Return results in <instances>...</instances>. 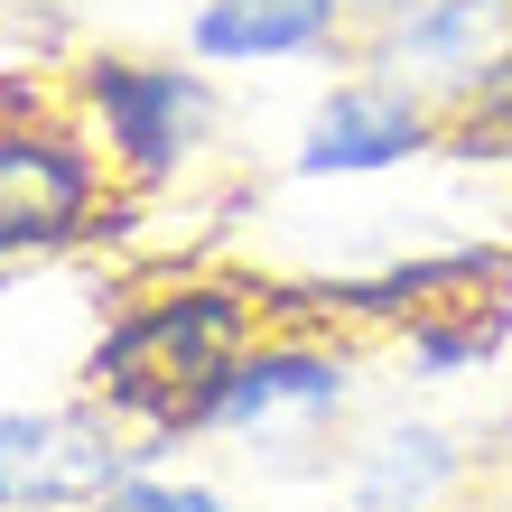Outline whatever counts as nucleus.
<instances>
[{"mask_svg": "<svg viewBox=\"0 0 512 512\" xmlns=\"http://www.w3.org/2000/svg\"><path fill=\"white\" fill-rule=\"evenodd\" d=\"M103 187H112V159L94 149V131L75 112L0 131V270L75 252L103 224Z\"/></svg>", "mask_w": 512, "mask_h": 512, "instance_id": "obj_5", "label": "nucleus"}, {"mask_svg": "<svg viewBox=\"0 0 512 512\" xmlns=\"http://www.w3.org/2000/svg\"><path fill=\"white\" fill-rule=\"evenodd\" d=\"M75 94L66 84H47L38 66H0V131H19V122H66Z\"/></svg>", "mask_w": 512, "mask_h": 512, "instance_id": "obj_12", "label": "nucleus"}, {"mask_svg": "<svg viewBox=\"0 0 512 512\" xmlns=\"http://www.w3.org/2000/svg\"><path fill=\"white\" fill-rule=\"evenodd\" d=\"M0 298H10V270H0Z\"/></svg>", "mask_w": 512, "mask_h": 512, "instance_id": "obj_14", "label": "nucleus"}, {"mask_svg": "<svg viewBox=\"0 0 512 512\" xmlns=\"http://www.w3.org/2000/svg\"><path fill=\"white\" fill-rule=\"evenodd\" d=\"M261 308H270V298L252 280L149 289V298H131V308L94 336L84 391H94L103 410H122L131 429L168 457L177 438H196V410H205V391H215V373L261 336Z\"/></svg>", "mask_w": 512, "mask_h": 512, "instance_id": "obj_1", "label": "nucleus"}, {"mask_svg": "<svg viewBox=\"0 0 512 512\" xmlns=\"http://www.w3.org/2000/svg\"><path fill=\"white\" fill-rule=\"evenodd\" d=\"M345 10H354V38H373V28H391V19H410L419 0H345Z\"/></svg>", "mask_w": 512, "mask_h": 512, "instance_id": "obj_13", "label": "nucleus"}, {"mask_svg": "<svg viewBox=\"0 0 512 512\" xmlns=\"http://www.w3.org/2000/svg\"><path fill=\"white\" fill-rule=\"evenodd\" d=\"M438 140H447V112L429 94L354 66L336 94H317L308 131H298V149H289V177H308V187H326V177H382V168L429 159Z\"/></svg>", "mask_w": 512, "mask_h": 512, "instance_id": "obj_6", "label": "nucleus"}, {"mask_svg": "<svg viewBox=\"0 0 512 512\" xmlns=\"http://www.w3.org/2000/svg\"><path fill=\"white\" fill-rule=\"evenodd\" d=\"M503 326H512V289L457 298V308H419V317H401V364H410L419 382H457V373H475V364H494Z\"/></svg>", "mask_w": 512, "mask_h": 512, "instance_id": "obj_10", "label": "nucleus"}, {"mask_svg": "<svg viewBox=\"0 0 512 512\" xmlns=\"http://www.w3.org/2000/svg\"><path fill=\"white\" fill-rule=\"evenodd\" d=\"M140 466H159V447L94 391L56 410H0V512H84Z\"/></svg>", "mask_w": 512, "mask_h": 512, "instance_id": "obj_4", "label": "nucleus"}, {"mask_svg": "<svg viewBox=\"0 0 512 512\" xmlns=\"http://www.w3.org/2000/svg\"><path fill=\"white\" fill-rule=\"evenodd\" d=\"M466 475V447L438 429V419H391L345 457V494L354 512H438Z\"/></svg>", "mask_w": 512, "mask_h": 512, "instance_id": "obj_9", "label": "nucleus"}, {"mask_svg": "<svg viewBox=\"0 0 512 512\" xmlns=\"http://www.w3.org/2000/svg\"><path fill=\"white\" fill-rule=\"evenodd\" d=\"M84 512H233V494L205 485V475H159V466H140L131 485H112L103 503H84Z\"/></svg>", "mask_w": 512, "mask_h": 512, "instance_id": "obj_11", "label": "nucleus"}, {"mask_svg": "<svg viewBox=\"0 0 512 512\" xmlns=\"http://www.w3.org/2000/svg\"><path fill=\"white\" fill-rule=\"evenodd\" d=\"M354 38L345 0H196L187 56L196 66H298V56H336Z\"/></svg>", "mask_w": 512, "mask_h": 512, "instance_id": "obj_8", "label": "nucleus"}, {"mask_svg": "<svg viewBox=\"0 0 512 512\" xmlns=\"http://www.w3.org/2000/svg\"><path fill=\"white\" fill-rule=\"evenodd\" d=\"M345 410H354V345L317 336V326H280V336H252L215 373L196 438H233L270 475H317L336 466Z\"/></svg>", "mask_w": 512, "mask_h": 512, "instance_id": "obj_2", "label": "nucleus"}, {"mask_svg": "<svg viewBox=\"0 0 512 512\" xmlns=\"http://www.w3.org/2000/svg\"><path fill=\"white\" fill-rule=\"evenodd\" d=\"M512 56V0H419L410 19H391L364 38V66L429 94L438 112H466V94Z\"/></svg>", "mask_w": 512, "mask_h": 512, "instance_id": "obj_7", "label": "nucleus"}, {"mask_svg": "<svg viewBox=\"0 0 512 512\" xmlns=\"http://www.w3.org/2000/svg\"><path fill=\"white\" fill-rule=\"evenodd\" d=\"M75 94V122L94 131V149L112 159L122 187H168L177 168L215 140V75L196 56H84L66 75Z\"/></svg>", "mask_w": 512, "mask_h": 512, "instance_id": "obj_3", "label": "nucleus"}]
</instances>
